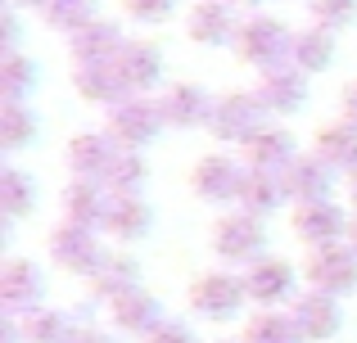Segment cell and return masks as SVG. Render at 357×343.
<instances>
[{
	"instance_id": "obj_1",
	"label": "cell",
	"mask_w": 357,
	"mask_h": 343,
	"mask_svg": "<svg viewBox=\"0 0 357 343\" xmlns=\"http://www.w3.org/2000/svg\"><path fill=\"white\" fill-rule=\"evenodd\" d=\"M163 131H167V118L158 95H127L122 104L105 113V136L127 154H145Z\"/></svg>"
},
{
	"instance_id": "obj_2",
	"label": "cell",
	"mask_w": 357,
	"mask_h": 343,
	"mask_svg": "<svg viewBox=\"0 0 357 343\" xmlns=\"http://www.w3.org/2000/svg\"><path fill=\"white\" fill-rule=\"evenodd\" d=\"M289 45H294V32H289L285 23H280L276 14H249L240 23L236 32V59L244 63V68L253 72H267V68H280V63H289Z\"/></svg>"
},
{
	"instance_id": "obj_3",
	"label": "cell",
	"mask_w": 357,
	"mask_h": 343,
	"mask_svg": "<svg viewBox=\"0 0 357 343\" xmlns=\"http://www.w3.org/2000/svg\"><path fill=\"white\" fill-rule=\"evenodd\" d=\"M185 303H190V312H195L199 321L227 326V321H236L240 312H244L249 289H244V276H240V271L222 266V271H199V276H195Z\"/></svg>"
},
{
	"instance_id": "obj_4",
	"label": "cell",
	"mask_w": 357,
	"mask_h": 343,
	"mask_svg": "<svg viewBox=\"0 0 357 343\" xmlns=\"http://www.w3.org/2000/svg\"><path fill=\"white\" fill-rule=\"evenodd\" d=\"M208 248L231 266V271H249L253 262L267 257V230H262L258 217H249V212L236 208V212H227V217L213 221Z\"/></svg>"
},
{
	"instance_id": "obj_5",
	"label": "cell",
	"mask_w": 357,
	"mask_h": 343,
	"mask_svg": "<svg viewBox=\"0 0 357 343\" xmlns=\"http://www.w3.org/2000/svg\"><path fill=\"white\" fill-rule=\"evenodd\" d=\"M303 285L317 294H331V298H349L357 294V248L344 244H326V248H307L303 257Z\"/></svg>"
},
{
	"instance_id": "obj_6",
	"label": "cell",
	"mask_w": 357,
	"mask_h": 343,
	"mask_svg": "<svg viewBox=\"0 0 357 343\" xmlns=\"http://www.w3.org/2000/svg\"><path fill=\"white\" fill-rule=\"evenodd\" d=\"M240 276H244V289H249V303L258 312H285L289 303L307 289L303 271L289 266L285 257H262V262H253L249 271H240Z\"/></svg>"
},
{
	"instance_id": "obj_7",
	"label": "cell",
	"mask_w": 357,
	"mask_h": 343,
	"mask_svg": "<svg viewBox=\"0 0 357 343\" xmlns=\"http://www.w3.org/2000/svg\"><path fill=\"white\" fill-rule=\"evenodd\" d=\"M244 176H249V168H244L240 154L213 150V154H204V159H195V168H190V194L199 203H213V208H222V203H240Z\"/></svg>"
},
{
	"instance_id": "obj_8",
	"label": "cell",
	"mask_w": 357,
	"mask_h": 343,
	"mask_svg": "<svg viewBox=\"0 0 357 343\" xmlns=\"http://www.w3.org/2000/svg\"><path fill=\"white\" fill-rule=\"evenodd\" d=\"M262 118H267V109L258 104L253 90H227V95H218V104H213L208 136L218 145H240V150H244V145L267 127Z\"/></svg>"
},
{
	"instance_id": "obj_9",
	"label": "cell",
	"mask_w": 357,
	"mask_h": 343,
	"mask_svg": "<svg viewBox=\"0 0 357 343\" xmlns=\"http://www.w3.org/2000/svg\"><path fill=\"white\" fill-rule=\"evenodd\" d=\"M45 248H50V262L68 276H82L91 280L96 266L105 262L109 248L100 244V230H86V226H73V221H59V226L45 235Z\"/></svg>"
},
{
	"instance_id": "obj_10",
	"label": "cell",
	"mask_w": 357,
	"mask_h": 343,
	"mask_svg": "<svg viewBox=\"0 0 357 343\" xmlns=\"http://www.w3.org/2000/svg\"><path fill=\"white\" fill-rule=\"evenodd\" d=\"M349 226H353V212L335 199H321V203H294L289 208V230H294L298 244L307 248H326V244H344L349 239Z\"/></svg>"
},
{
	"instance_id": "obj_11",
	"label": "cell",
	"mask_w": 357,
	"mask_h": 343,
	"mask_svg": "<svg viewBox=\"0 0 357 343\" xmlns=\"http://www.w3.org/2000/svg\"><path fill=\"white\" fill-rule=\"evenodd\" d=\"M253 95H258V104L267 109L271 118H294V113L307 109V72L294 68V63L267 68L253 81Z\"/></svg>"
},
{
	"instance_id": "obj_12",
	"label": "cell",
	"mask_w": 357,
	"mask_h": 343,
	"mask_svg": "<svg viewBox=\"0 0 357 343\" xmlns=\"http://www.w3.org/2000/svg\"><path fill=\"white\" fill-rule=\"evenodd\" d=\"M240 23H244V18L236 14L231 0H195V5L185 9V36H190L195 45H208V50H218V45H236Z\"/></svg>"
},
{
	"instance_id": "obj_13",
	"label": "cell",
	"mask_w": 357,
	"mask_h": 343,
	"mask_svg": "<svg viewBox=\"0 0 357 343\" xmlns=\"http://www.w3.org/2000/svg\"><path fill=\"white\" fill-rule=\"evenodd\" d=\"M285 312L294 317V326H298V335H303V343H331V339L344 330V308H340V298H331V294L303 289Z\"/></svg>"
},
{
	"instance_id": "obj_14",
	"label": "cell",
	"mask_w": 357,
	"mask_h": 343,
	"mask_svg": "<svg viewBox=\"0 0 357 343\" xmlns=\"http://www.w3.org/2000/svg\"><path fill=\"white\" fill-rule=\"evenodd\" d=\"M158 104H163L167 127H181V131H199L204 127V131H208V118H213L218 95H208L199 81H167L163 95H158Z\"/></svg>"
},
{
	"instance_id": "obj_15",
	"label": "cell",
	"mask_w": 357,
	"mask_h": 343,
	"mask_svg": "<svg viewBox=\"0 0 357 343\" xmlns=\"http://www.w3.org/2000/svg\"><path fill=\"white\" fill-rule=\"evenodd\" d=\"M45 294V271L32 257H9L0 266V303H5V317H23V312L41 308Z\"/></svg>"
},
{
	"instance_id": "obj_16",
	"label": "cell",
	"mask_w": 357,
	"mask_h": 343,
	"mask_svg": "<svg viewBox=\"0 0 357 343\" xmlns=\"http://www.w3.org/2000/svg\"><path fill=\"white\" fill-rule=\"evenodd\" d=\"M280 181H285L289 203H321V199H335V181H340V172L307 150V154H298V159L280 172Z\"/></svg>"
},
{
	"instance_id": "obj_17",
	"label": "cell",
	"mask_w": 357,
	"mask_h": 343,
	"mask_svg": "<svg viewBox=\"0 0 357 343\" xmlns=\"http://www.w3.org/2000/svg\"><path fill=\"white\" fill-rule=\"evenodd\" d=\"M114 159H118V145L109 141L105 131H77V136H68V145H63V163H68L73 181H100L105 185Z\"/></svg>"
},
{
	"instance_id": "obj_18",
	"label": "cell",
	"mask_w": 357,
	"mask_h": 343,
	"mask_svg": "<svg viewBox=\"0 0 357 343\" xmlns=\"http://www.w3.org/2000/svg\"><path fill=\"white\" fill-rule=\"evenodd\" d=\"M118 68H122V81L131 86V95H154L158 81H163V45L149 41V36H127Z\"/></svg>"
},
{
	"instance_id": "obj_19",
	"label": "cell",
	"mask_w": 357,
	"mask_h": 343,
	"mask_svg": "<svg viewBox=\"0 0 357 343\" xmlns=\"http://www.w3.org/2000/svg\"><path fill=\"white\" fill-rule=\"evenodd\" d=\"M109 321H114L118 335H127V339H140V343H145V339H149V335H154V330L167 321V312H163V303H158L154 294H149L145 285H140V289L122 294L118 303H109Z\"/></svg>"
},
{
	"instance_id": "obj_20",
	"label": "cell",
	"mask_w": 357,
	"mask_h": 343,
	"mask_svg": "<svg viewBox=\"0 0 357 343\" xmlns=\"http://www.w3.org/2000/svg\"><path fill=\"white\" fill-rule=\"evenodd\" d=\"M73 90H77L86 104L105 109V113L131 95V86L122 81L118 59H114V63H73Z\"/></svg>"
},
{
	"instance_id": "obj_21",
	"label": "cell",
	"mask_w": 357,
	"mask_h": 343,
	"mask_svg": "<svg viewBox=\"0 0 357 343\" xmlns=\"http://www.w3.org/2000/svg\"><path fill=\"white\" fill-rule=\"evenodd\" d=\"M154 226V208L145 203V194H109V212L100 235H109L114 244H136Z\"/></svg>"
},
{
	"instance_id": "obj_22",
	"label": "cell",
	"mask_w": 357,
	"mask_h": 343,
	"mask_svg": "<svg viewBox=\"0 0 357 343\" xmlns=\"http://www.w3.org/2000/svg\"><path fill=\"white\" fill-rule=\"evenodd\" d=\"M122 45H127L122 23H114V18H96V23H86L82 32L68 36V59L73 63H114L122 54Z\"/></svg>"
},
{
	"instance_id": "obj_23",
	"label": "cell",
	"mask_w": 357,
	"mask_h": 343,
	"mask_svg": "<svg viewBox=\"0 0 357 343\" xmlns=\"http://www.w3.org/2000/svg\"><path fill=\"white\" fill-rule=\"evenodd\" d=\"M240 159H244V168H249V172H285L289 163L298 159V145H294V136H289L285 127L267 122V127H262V131L240 150Z\"/></svg>"
},
{
	"instance_id": "obj_24",
	"label": "cell",
	"mask_w": 357,
	"mask_h": 343,
	"mask_svg": "<svg viewBox=\"0 0 357 343\" xmlns=\"http://www.w3.org/2000/svg\"><path fill=\"white\" fill-rule=\"evenodd\" d=\"M140 289V262L127 253V248H109L105 262L91 276V298L96 303H118L122 294Z\"/></svg>"
},
{
	"instance_id": "obj_25",
	"label": "cell",
	"mask_w": 357,
	"mask_h": 343,
	"mask_svg": "<svg viewBox=\"0 0 357 343\" xmlns=\"http://www.w3.org/2000/svg\"><path fill=\"white\" fill-rule=\"evenodd\" d=\"M59 208H63V221L100 230L105 226V212H109V190L100 181H68L59 194Z\"/></svg>"
},
{
	"instance_id": "obj_26",
	"label": "cell",
	"mask_w": 357,
	"mask_h": 343,
	"mask_svg": "<svg viewBox=\"0 0 357 343\" xmlns=\"http://www.w3.org/2000/svg\"><path fill=\"white\" fill-rule=\"evenodd\" d=\"M77 330H82V321L73 317V312L45 308V303L18 317V339H23V343H73Z\"/></svg>"
},
{
	"instance_id": "obj_27",
	"label": "cell",
	"mask_w": 357,
	"mask_h": 343,
	"mask_svg": "<svg viewBox=\"0 0 357 343\" xmlns=\"http://www.w3.org/2000/svg\"><path fill=\"white\" fill-rule=\"evenodd\" d=\"M312 154L317 159H326L335 172H357V127L353 122H326L312 131Z\"/></svg>"
},
{
	"instance_id": "obj_28",
	"label": "cell",
	"mask_w": 357,
	"mask_h": 343,
	"mask_svg": "<svg viewBox=\"0 0 357 343\" xmlns=\"http://www.w3.org/2000/svg\"><path fill=\"white\" fill-rule=\"evenodd\" d=\"M289 203L285 194V181H280V172H249L244 176V190H240V212H249V217H271V212H280Z\"/></svg>"
},
{
	"instance_id": "obj_29",
	"label": "cell",
	"mask_w": 357,
	"mask_h": 343,
	"mask_svg": "<svg viewBox=\"0 0 357 343\" xmlns=\"http://www.w3.org/2000/svg\"><path fill=\"white\" fill-rule=\"evenodd\" d=\"M289 63L303 68L307 77H312V72H326L335 63V32H326V27H298L294 45H289Z\"/></svg>"
},
{
	"instance_id": "obj_30",
	"label": "cell",
	"mask_w": 357,
	"mask_h": 343,
	"mask_svg": "<svg viewBox=\"0 0 357 343\" xmlns=\"http://www.w3.org/2000/svg\"><path fill=\"white\" fill-rule=\"evenodd\" d=\"M36 136H41L36 109L27 104V99H5V104H0V145H5L9 154H18V150H27Z\"/></svg>"
},
{
	"instance_id": "obj_31",
	"label": "cell",
	"mask_w": 357,
	"mask_h": 343,
	"mask_svg": "<svg viewBox=\"0 0 357 343\" xmlns=\"http://www.w3.org/2000/svg\"><path fill=\"white\" fill-rule=\"evenodd\" d=\"M36 81H41V68H36L32 54H23V50L0 54V104L5 99H32Z\"/></svg>"
},
{
	"instance_id": "obj_32",
	"label": "cell",
	"mask_w": 357,
	"mask_h": 343,
	"mask_svg": "<svg viewBox=\"0 0 357 343\" xmlns=\"http://www.w3.org/2000/svg\"><path fill=\"white\" fill-rule=\"evenodd\" d=\"M240 343H303L289 312H253L240 330Z\"/></svg>"
},
{
	"instance_id": "obj_33",
	"label": "cell",
	"mask_w": 357,
	"mask_h": 343,
	"mask_svg": "<svg viewBox=\"0 0 357 343\" xmlns=\"http://www.w3.org/2000/svg\"><path fill=\"white\" fill-rule=\"evenodd\" d=\"M100 18V0H50V5L41 9V27H50V32H82L86 23H96Z\"/></svg>"
},
{
	"instance_id": "obj_34",
	"label": "cell",
	"mask_w": 357,
	"mask_h": 343,
	"mask_svg": "<svg viewBox=\"0 0 357 343\" xmlns=\"http://www.w3.org/2000/svg\"><path fill=\"white\" fill-rule=\"evenodd\" d=\"M0 208L9 221L27 217L36 208V181L23 168H0Z\"/></svg>"
},
{
	"instance_id": "obj_35",
	"label": "cell",
	"mask_w": 357,
	"mask_h": 343,
	"mask_svg": "<svg viewBox=\"0 0 357 343\" xmlns=\"http://www.w3.org/2000/svg\"><path fill=\"white\" fill-rule=\"evenodd\" d=\"M145 181H149V163H145V154H127V150H118L114 168H109V176H105V190H109V194H140V190H145Z\"/></svg>"
},
{
	"instance_id": "obj_36",
	"label": "cell",
	"mask_w": 357,
	"mask_h": 343,
	"mask_svg": "<svg viewBox=\"0 0 357 343\" xmlns=\"http://www.w3.org/2000/svg\"><path fill=\"white\" fill-rule=\"evenodd\" d=\"M307 18H312V27L344 32L357 23V0H307Z\"/></svg>"
},
{
	"instance_id": "obj_37",
	"label": "cell",
	"mask_w": 357,
	"mask_h": 343,
	"mask_svg": "<svg viewBox=\"0 0 357 343\" xmlns=\"http://www.w3.org/2000/svg\"><path fill=\"white\" fill-rule=\"evenodd\" d=\"M122 14L140 27H158L176 14V0H122Z\"/></svg>"
},
{
	"instance_id": "obj_38",
	"label": "cell",
	"mask_w": 357,
	"mask_h": 343,
	"mask_svg": "<svg viewBox=\"0 0 357 343\" xmlns=\"http://www.w3.org/2000/svg\"><path fill=\"white\" fill-rule=\"evenodd\" d=\"M145 343H199V335H195V330L185 326V321H172V317H167V321H163V326H158Z\"/></svg>"
},
{
	"instance_id": "obj_39",
	"label": "cell",
	"mask_w": 357,
	"mask_h": 343,
	"mask_svg": "<svg viewBox=\"0 0 357 343\" xmlns=\"http://www.w3.org/2000/svg\"><path fill=\"white\" fill-rule=\"evenodd\" d=\"M0 54H9V50H18V41H23V18H18V9L9 5L5 14H0Z\"/></svg>"
},
{
	"instance_id": "obj_40",
	"label": "cell",
	"mask_w": 357,
	"mask_h": 343,
	"mask_svg": "<svg viewBox=\"0 0 357 343\" xmlns=\"http://www.w3.org/2000/svg\"><path fill=\"white\" fill-rule=\"evenodd\" d=\"M340 118L357 127V77L344 81V90H340Z\"/></svg>"
},
{
	"instance_id": "obj_41",
	"label": "cell",
	"mask_w": 357,
	"mask_h": 343,
	"mask_svg": "<svg viewBox=\"0 0 357 343\" xmlns=\"http://www.w3.org/2000/svg\"><path fill=\"white\" fill-rule=\"evenodd\" d=\"M73 343H118L114 335H109V330H100V326H82L77 330V339Z\"/></svg>"
},
{
	"instance_id": "obj_42",
	"label": "cell",
	"mask_w": 357,
	"mask_h": 343,
	"mask_svg": "<svg viewBox=\"0 0 357 343\" xmlns=\"http://www.w3.org/2000/svg\"><path fill=\"white\" fill-rule=\"evenodd\" d=\"M344 194H349V208L357 212V172H349V176H344Z\"/></svg>"
},
{
	"instance_id": "obj_43",
	"label": "cell",
	"mask_w": 357,
	"mask_h": 343,
	"mask_svg": "<svg viewBox=\"0 0 357 343\" xmlns=\"http://www.w3.org/2000/svg\"><path fill=\"white\" fill-rule=\"evenodd\" d=\"M5 5H14V9H36V14H41L50 0H5Z\"/></svg>"
},
{
	"instance_id": "obj_44",
	"label": "cell",
	"mask_w": 357,
	"mask_h": 343,
	"mask_svg": "<svg viewBox=\"0 0 357 343\" xmlns=\"http://www.w3.org/2000/svg\"><path fill=\"white\" fill-rule=\"evenodd\" d=\"M231 5H236V9H249V14H258V5H262V0H231Z\"/></svg>"
},
{
	"instance_id": "obj_45",
	"label": "cell",
	"mask_w": 357,
	"mask_h": 343,
	"mask_svg": "<svg viewBox=\"0 0 357 343\" xmlns=\"http://www.w3.org/2000/svg\"><path fill=\"white\" fill-rule=\"evenodd\" d=\"M349 244L357 248V212H353V226H349Z\"/></svg>"
},
{
	"instance_id": "obj_46",
	"label": "cell",
	"mask_w": 357,
	"mask_h": 343,
	"mask_svg": "<svg viewBox=\"0 0 357 343\" xmlns=\"http://www.w3.org/2000/svg\"><path fill=\"white\" fill-rule=\"evenodd\" d=\"M303 5H307V0H303Z\"/></svg>"
}]
</instances>
